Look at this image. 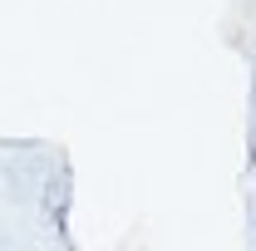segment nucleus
<instances>
[{
    "label": "nucleus",
    "mask_w": 256,
    "mask_h": 251,
    "mask_svg": "<svg viewBox=\"0 0 256 251\" xmlns=\"http://www.w3.org/2000/svg\"><path fill=\"white\" fill-rule=\"evenodd\" d=\"M252 246H256V222H252Z\"/></svg>",
    "instance_id": "f257e3e1"
}]
</instances>
